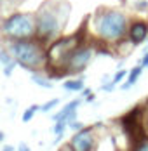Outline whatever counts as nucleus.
<instances>
[{
  "label": "nucleus",
  "instance_id": "f257e3e1",
  "mask_svg": "<svg viewBox=\"0 0 148 151\" xmlns=\"http://www.w3.org/2000/svg\"><path fill=\"white\" fill-rule=\"evenodd\" d=\"M129 31L127 16L120 11L101 9L94 16V33L106 44H118Z\"/></svg>",
  "mask_w": 148,
  "mask_h": 151
},
{
  "label": "nucleus",
  "instance_id": "f03ea898",
  "mask_svg": "<svg viewBox=\"0 0 148 151\" xmlns=\"http://www.w3.org/2000/svg\"><path fill=\"white\" fill-rule=\"evenodd\" d=\"M42 44L44 42H40L38 38L37 40H33V38H30V40H12V42L7 44V49L12 54V58L19 63V66H23L25 70H30V71L35 73L37 70L45 66L47 61H49V54L45 52Z\"/></svg>",
  "mask_w": 148,
  "mask_h": 151
},
{
  "label": "nucleus",
  "instance_id": "7ed1b4c3",
  "mask_svg": "<svg viewBox=\"0 0 148 151\" xmlns=\"http://www.w3.org/2000/svg\"><path fill=\"white\" fill-rule=\"evenodd\" d=\"M2 35L12 40H30L37 37V19L33 14L26 12H14L7 16L2 23Z\"/></svg>",
  "mask_w": 148,
  "mask_h": 151
},
{
  "label": "nucleus",
  "instance_id": "20e7f679",
  "mask_svg": "<svg viewBox=\"0 0 148 151\" xmlns=\"http://www.w3.org/2000/svg\"><path fill=\"white\" fill-rule=\"evenodd\" d=\"M35 19H37V38L40 42L54 40L59 35L61 21H59L56 7H52L51 4H45L44 7H40Z\"/></svg>",
  "mask_w": 148,
  "mask_h": 151
},
{
  "label": "nucleus",
  "instance_id": "39448f33",
  "mask_svg": "<svg viewBox=\"0 0 148 151\" xmlns=\"http://www.w3.org/2000/svg\"><path fill=\"white\" fill-rule=\"evenodd\" d=\"M92 54H94L92 47L78 45L77 49H73V50L68 54V58H66L65 63L61 64V70H65L66 73H78V71H82L89 63H91Z\"/></svg>",
  "mask_w": 148,
  "mask_h": 151
},
{
  "label": "nucleus",
  "instance_id": "423d86ee",
  "mask_svg": "<svg viewBox=\"0 0 148 151\" xmlns=\"http://www.w3.org/2000/svg\"><path fill=\"white\" fill-rule=\"evenodd\" d=\"M73 151H94L96 150V137L94 130L91 127H84L82 130L75 132V136L70 141Z\"/></svg>",
  "mask_w": 148,
  "mask_h": 151
},
{
  "label": "nucleus",
  "instance_id": "0eeeda50",
  "mask_svg": "<svg viewBox=\"0 0 148 151\" xmlns=\"http://www.w3.org/2000/svg\"><path fill=\"white\" fill-rule=\"evenodd\" d=\"M127 37H129L133 45H141L148 38V23H145V21H134L133 24L129 26Z\"/></svg>",
  "mask_w": 148,
  "mask_h": 151
},
{
  "label": "nucleus",
  "instance_id": "6e6552de",
  "mask_svg": "<svg viewBox=\"0 0 148 151\" xmlns=\"http://www.w3.org/2000/svg\"><path fill=\"white\" fill-rule=\"evenodd\" d=\"M78 104H80V101H78V99H73L72 103H68V104L65 106L59 113H56V115L52 116V120H54V122H66V120H68V116H70L73 111H77Z\"/></svg>",
  "mask_w": 148,
  "mask_h": 151
},
{
  "label": "nucleus",
  "instance_id": "1a4fd4ad",
  "mask_svg": "<svg viewBox=\"0 0 148 151\" xmlns=\"http://www.w3.org/2000/svg\"><path fill=\"white\" fill-rule=\"evenodd\" d=\"M141 73H143V66H141V64H138L136 68H133V70L129 71V75H127V82H124L120 87H122L124 91H129L134 83L138 82V78L141 76Z\"/></svg>",
  "mask_w": 148,
  "mask_h": 151
},
{
  "label": "nucleus",
  "instance_id": "9d476101",
  "mask_svg": "<svg viewBox=\"0 0 148 151\" xmlns=\"http://www.w3.org/2000/svg\"><path fill=\"white\" fill-rule=\"evenodd\" d=\"M63 87H65L66 91H70V92L84 91V80H82V78H78V80H66Z\"/></svg>",
  "mask_w": 148,
  "mask_h": 151
},
{
  "label": "nucleus",
  "instance_id": "9b49d317",
  "mask_svg": "<svg viewBox=\"0 0 148 151\" xmlns=\"http://www.w3.org/2000/svg\"><path fill=\"white\" fill-rule=\"evenodd\" d=\"M31 80H33L38 87H44V89H52V82H51V78H45V76H42L40 73H33V75H31Z\"/></svg>",
  "mask_w": 148,
  "mask_h": 151
},
{
  "label": "nucleus",
  "instance_id": "f8f14e48",
  "mask_svg": "<svg viewBox=\"0 0 148 151\" xmlns=\"http://www.w3.org/2000/svg\"><path fill=\"white\" fill-rule=\"evenodd\" d=\"M38 109H40V106H37V104L30 106L28 109H26V111L23 113V122H25V123H26V122H30L31 118H33V115H35V113H37Z\"/></svg>",
  "mask_w": 148,
  "mask_h": 151
},
{
  "label": "nucleus",
  "instance_id": "ddd939ff",
  "mask_svg": "<svg viewBox=\"0 0 148 151\" xmlns=\"http://www.w3.org/2000/svg\"><path fill=\"white\" fill-rule=\"evenodd\" d=\"M66 125H68L66 122H56V125H54V129H52V130H54V134L58 136V137H56V141L61 139L63 132H65V129H66Z\"/></svg>",
  "mask_w": 148,
  "mask_h": 151
},
{
  "label": "nucleus",
  "instance_id": "4468645a",
  "mask_svg": "<svg viewBox=\"0 0 148 151\" xmlns=\"http://www.w3.org/2000/svg\"><path fill=\"white\" fill-rule=\"evenodd\" d=\"M17 64H19V63H17L16 59H12L9 64H5V66H4V75H5V76H11V75H12V70H14Z\"/></svg>",
  "mask_w": 148,
  "mask_h": 151
},
{
  "label": "nucleus",
  "instance_id": "2eb2a0df",
  "mask_svg": "<svg viewBox=\"0 0 148 151\" xmlns=\"http://www.w3.org/2000/svg\"><path fill=\"white\" fill-rule=\"evenodd\" d=\"M58 104H59V99H51V101H47L45 104H42V106H40V109L47 113V111H51L52 108H56Z\"/></svg>",
  "mask_w": 148,
  "mask_h": 151
},
{
  "label": "nucleus",
  "instance_id": "dca6fc26",
  "mask_svg": "<svg viewBox=\"0 0 148 151\" xmlns=\"http://www.w3.org/2000/svg\"><path fill=\"white\" fill-rule=\"evenodd\" d=\"M134 151H148V137H143L139 142H136Z\"/></svg>",
  "mask_w": 148,
  "mask_h": 151
},
{
  "label": "nucleus",
  "instance_id": "f3484780",
  "mask_svg": "<svg viewBox=\"0 0 148 151\" xmlns=\"http://www.w3.org/2000/svg\"><path fill=\"white\" fill-rule=\"evenodd\" d=\"M134 9L139 11V12H145V11H148V2L147 0H136L134 2Z\"/></svg>",
  "mask_w": 148,
  "mask_h": 151
},
{
  "label": "nucleus",
  "instance_id": "a211bd4d",
  "mask_svg": "<svg viewBox=\"0 0 148 151\" xmlns=\"http://www.w3.org/2000/svg\"><path fill=\"white\" fill-rule=\"evenodd\" d=\"M127 75H129V71L120 70V71H117V73H115V76H113V82H115V83H118V82H122V80H124Z\"/></svg>",
  "mask_w": 148,
  "mask_h": 151
},
{
  "label": "nucleus",
  "instance_id": "6ab92c4d",
  "mask_svg": "<svg viewBox=\"0 0 148 151\" xmlns=\"http://www.w3.org/2000/svg\"><path fill=\"white\" fill-rule=\"evenodd\" d=\"M68 125H70V127H72L73 130H77V132L84 129V123H80V122H77V120H75V122H72V123H68Z\"/></svg>",
  "mask_w": 148,
  "mask_h": 151
},
{
  "label": "nucleus",
  "instance_id": "aec40b11",
  "mask_svg": "<svg viewBox=\"0 0 148 151\" xmlns=\"http://www.w3.org/2000/svg\"><path fill=\"white\" fill-rule=\"evenodd\" d=\"M115 82H112V83H106V85H103V91H106V92H110V91H113L115 89Z\"/></svg>",
  "mask_w": 148,
  "mask_h": 151
},
{
  "label": "nucleus",
  "instance_id": "412c9836",
  "mask_svg": "<svg viewBox=\"0 0 148 151\" xmlns=\"http://www.w3.org/2000/svg\"><path fill=\"white\" fill-rule=\"evenodd\" d=\"M139 64H141L143 68H147V66H148V52L145 54V56H143V58H141V61H139Z\"/></svg>",
  "mask_w": 148,
  "mask_h": 151
},
{
  "label": "nucleus",
  "instance_id": "4be33fe9",
  "mask_svg": "<svg viewBox=\"0 0 148 151\" xmlns=\"http://www.w3.org/2000/svg\"><path fill=\"white\" fill-rule=\"evenodd\" d=\"M17 150H19V151H30V148H28V146H26V144H25V142H21Z\"/></svg>",
  "mask_w": 148,
  "mask_h": 151
},
{
  "label": "nucleus",
  "instance_id": "5701e85b",
  "mask_svg": "<svg viewBox=\"0 0 148 151\" xmlns=\"http://www.w3.org/2000/svg\"><path fill=\"white\" fill-rule=\"evenodd\" d=\"M91 94H92V92H91V89H84V91H82V96H84L86 99H87V97L91 96Z\"/></svg>",
  "mask_w": 148,
  "mask_h": 151
},
{
  "label": "nucleus",
  "instance_id": "b1692460",
  "mask_svg": "<svg viewBox=\"0 0 148 151\" xmlns=\"http://www.w3.org/2000/svg\"><path fill=\"white\" fill-rule=\"evenodd\" d=\"M4 151H14L12 146H4Z\"/></svg>",
  "mask_w": 148,
  "mask_h": 151
}]
</instances>
